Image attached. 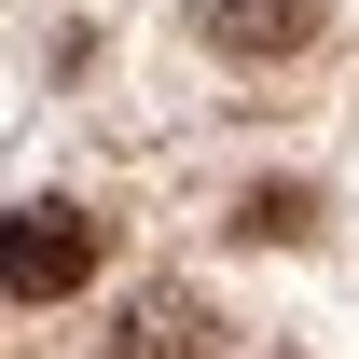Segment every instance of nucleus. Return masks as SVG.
I'll return each instance as SVG.
<instances>
[{
  "label": "nucleus",
  "instance_id": "nucleus-3",
  "mask_svg": "<svg viewBox=\"0 0 359 359\" xmlns=\"http://www.w3.org/2000/svg\"><path fill=\"white\" fill-rule=\"evenodd\" d=\"M194 346H208V304L194 290H138L125 332H111V359H194Z\"/></svg>",
  "mask_w": 359,
  "mask_h": 359
},
{
  "label": "nucleus",
  "instance_id": "nucleus-1",
  "mask_svg": "<svg viewBox=\"0 0 359 359\" xmlns=\"http://www.w3.org/2000/svg\"><path fill=\"white\" fill-rule=\"evenodd\" d=\"M83 276H97V222L83 208H14L0 222V290L14 304H69Z\"/></svg>",
  "mask_w": 359,
  "mask_h": 359
},
{
  "label": "nucleus",
  "instance_id": "nucleus-2",
  "mask_svg": "<svg viewBox=\"0 0 359 359\" xmlns=\"http://www.w3.org/2000/svg\"><path fill=\"white\" fill-rule=\"evenodd\" d=\"M194 28H208V55H235V69H276V55H304L318 28H332V0H194Z\"/></svg>",
  "mask_w": 359,
  "mask_h": 359
},
{
  "label": "nucleus",
  "instance_id": "nucleus-4",
  "mask_svg": "<svg viewBox=\"0 0 359 359\" xmlns=\"http://www.w3.org/2000/svg\"><path fill=\"white\" fill-rule=\"evenodd\" d=\"M235 235H263V249H290V235H318V194H290V180H263V194L235 208Z\"/></svg>",
  "mask_w": 359,
  "mask_h": 359
}]
</instances>
